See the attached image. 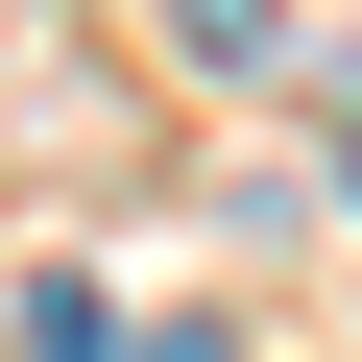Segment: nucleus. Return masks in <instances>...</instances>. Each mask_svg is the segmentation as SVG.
<instances>
[{"instance_id":"obj_1","label":"nucleus","mask_w":362,"mask_h":362,"mask_svg":"<svg viewBox=\"0 0 362 362\" xmlns=\"http://www.w3.org/2000/svg\"><path fill=\"white\" fill-rule=\"evenodd\" d=\"M338 194H362V145H338Z\"/></svg>"}]
</instances>
